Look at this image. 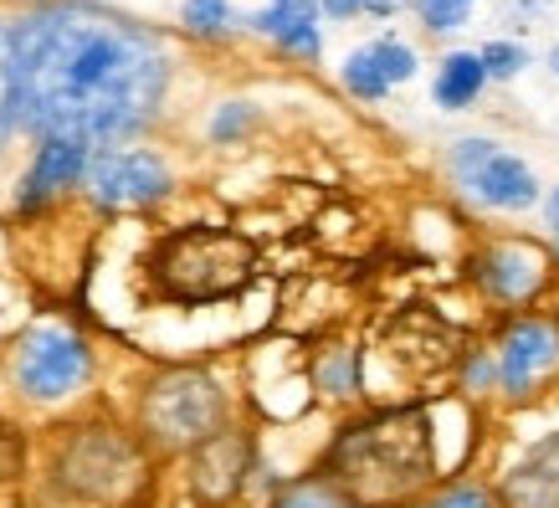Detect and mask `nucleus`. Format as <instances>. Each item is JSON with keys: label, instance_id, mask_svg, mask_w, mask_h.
<instances>
[{"label": "nucleus", "instance_id": "1", "mask_svg": "<svg viewBox=\"0 0 559 508\" xmlns=\"http://www.w3.org/2000/svg\"><path fill=\"white\" fill-rule=\"evenodd\" d=\"M170 57L139 21L51 0L16 21V134L123 150L159 119Z\"/></svg>", "mask_w": 559, "mask_h": 508}, {"label": "nucleus", "instance_id": "2", "mask_svg": "<svg viewBox=\"0 0 559 508\" xmlns=\"http://www.w3.org/2000/svg\"><path fill=\"white\" fill-rule=\"evenodd\" d=\"M319 477L355 508H401L437 477V416L426 406H380L344 422Z\"/></svg>", "mask_w": 559, "mask_h": 508}, {"label": "nucleus", "instance_id": "3", "mask_svg": "<svg viewBox=\"0 0 559 508\" xmlns=\"http://www.w3.org/2000/svg\"><path fill=\"white\" fill-rule=\"evenodd\" d=\"M154 452L119 422H72L47 441L41 488L62 508H134L150 488Z\"/></svg>", "mask_w": 559, "mask_h": 508}, {"label": "nucleus", "instance_id": "4", "mask_svg": "<svg viewBox=\"0 0 559 508\" xmlns=\"http://www.w3.org/2000/svg\"><path fill=\"white\" fill-rule=\"evenodd\" d=\"M252 277H257V241L247 232H237V226H211V221L165 232L144 257L150 298L175 308L226 304V298L252 288Z\"/></svg>", "mask_w": 559, "mask_h": 508}, {"label": "nucleus", "instance_id": "5", "mask_svg": "<svg viewBox=\"0 0 559 508\" xmlns=\"http://www.w3.org/2000/svg\"><path fill=\"white\" fill-rule=\"evenodd\" d=\"M231 422L237 395L211 365H159L134 395V437L159 458H186Z\"/></svg>", "mask_w": 559, "mask_h": 508}, {"label": "nucleus", "instance_id": "6", "mask_svg": "<svg viewBox=\"0 0 559 508\" xmlns=\"http://www.w3.org/2000/svg\"><path fill=\"white\" fill-rule=\"evenodd\" d=\"M93 370H98L93 344L68 323H32L11 344V359H5L11 390L32 406H62L72 395H83Z\"/></svg>", "mask_w": 559, "mask_h": 508}, {"label": "nucleus", "instance_id": "7", "mask_svg": "<svg viewBox=\"0 0 559 508\" xmlns=\"http://www.w3.org/2000/svg\"><path fill=\"white\" fill-rule=\"evenodd\" d=\"M83 190L98 211H144L170 196L175 175L154 150H93Z\"/></svg>", "mask_w": 559, "mask_h": 508}, {"label": "nucleus", "instance_id": "8", "mask_svg": "<svg viewBox=\"0 0 559 508\" xmlns=\"http://www.w3.org/2000/svg\"><path fill=\"white\" fill-rule=\"evenodd\" d=\"M257 473V432L247 426H221L216 437H205L201 447L186 452V488L201 508H226L237 504L247 483Z\"/></svg>", "mask_w": 559, "mask_h": 508}, {"label": "nucleus", "instance_id": "9", "mask_svg": "<svg viewBox=\"0 0 559 508\" xmlns=\"http://www.w3.org/2000/svg\"><path fill=\"white\" fill-rule=\"evenodd\" d=\"M452 180L492 211H528L539 201L534 169L524 160H513L509 150H498L492 139H462L452 150Z\"/></svg>", "mask_w": 559, "mask_h": 508}, {"label": "nucleus", "instance_id": "10", "mask_svg": "<svg viewBox=\"0 0 559 508\" xmlns=\"http://www.w3.org/2000/svg\"><path fill=\"white\" fill-rule=\"evenodd\" d=\"M498 390L509 401H528L539 375H549L559 365V329L544 319H519L503 329L498 339Z\"/></svg>", "mask_w": 559, "mask_h": 508}, {"label": "nucleus", "instance_id": "11", "mask_svg": "<svg viewBox=\"0 0 559 508\" xmlns=\"http://www.w3.org/2000/svg\"><path fill=\"white\" fill-rule=\"evenodd\" d=\"M87 144H72V139H41L32 154V169L21 175L16 186V211L21 216H41L47 205H57L72 186H83L87 175Z\"/></svg>", "mask_w": 559, "mask_h": 508}, {"label": "nucleus", "instance_id": "12", "mask_svg": "<svg viewBox=\"0 0 559 508\" xmlns=\"http://www.w3.org/2000/svg\"><path fill=\"white\" fill-rule=\"evenodd\" d=\"M473 277L498 298V304H528L549 283V262L528 241H498L473 262Z\"/></svg>", "mask_w": 559, "mask_h": 508}, {"label": "nucleus", "instance_id": "13", "mask_svg": "<svg viewBox=\"0 0 559 508\" xmlns=\"http://www.w3.org/2000/svg\"><path fill=\"white\" fill-rule=\"evenodd\" d=\"M503 508H559V432L534 441L509 473L498 477Z\"/></svg>", "mask_w": 559, "mask_h": 508}, {"label": "nucleus", "instance_id": "14", "mask_svg": "<svg viewBox=\"0 0 559 508\" xmlns=\"http://www.w3.org/2000/svg\"><path fill=\"white\" fill-rule=\"evenodd\" d=\"M257 36H272L283 51L304 57V62H319L323 36H319V0H272L267 11H252L241 16Z\"/></svg>", "mask_w": 559, "mask_h": 508}, {"label": "nucleus", "instance_id": "15", "mask_svg": "<svg viewBox=\"0 0 559 508\" xmlns=\"http://www.w3.org/2000/svg\"><path fill=\"white\" fill-rule=\"evenodd\" d=\"M313 390L329 395V401H355L359 390H365L355 344H323L319 355H313Z\"/></svg>", "mask_w": 559, "mask_h": 508}, {"label": "nucleus", "instance_id": "16", "mask_svg": "<svg viewBox=\"0 0 559 508\" xmlns=\"http://www.w3.org/2000/svg\"><path fill=\"white\" fill-rule=\"evenodd\" d=\"M483 83H488V72H483V62H477V51H452V57L441 62L431 93H437L441 108H473L477 93H483Z\"/></svg>", "mask_w": 559, "mask_h": 508}, {"label": "nucleus", "instance_id": "17", "mask_svg": "<svg viewBox=\"0 0 559 508\" xmlns=\"http://www.w3.org/2000/svg\"><path fill=\"white\" fill-rule=\"evenodd\" d=\"M16 139V21L0 16V150Z\"/></svg>", "mask_w": 559, "mask_h": 508}, {"label": "nucleus", "instance_id": "18", "mask_svg": "<svg viewBox=\"0 0 559 508\" xmlns=\"http://www.w3.org/2000/svg\"><path fill=\"white\" fill-rule=\"evenodd\" d=\"M26 493V437L16 426H0V508H21Z\"/></svg>", "mask_w": 559, "mask_h": 508}, {"label": "nucleus", "instance_id": "19", "mask_svg": "<svg viewBox=\"0 0 559 508\" xmlns=\"http://www.w3.org/2000/svg\"><path fill=\"white\" fill-rule=\"evenodd\" d=\"M272 508H355V504H349L334 483H323V477L313 473V477L288 483V488L277 493V504H272Z\"/></svg>", "mask_w": 559, "mask_h": 508}, {"label": "nucleus", "instance_id": "20", "mask_svg": "<svg viewBox=\"0 0 559 508\" xmlns=\"http://www.w3.org/2000/svg\"><path fill=\"white\" fill-rule=\"evenodd\" d=\"M370 62L380 68V78H385L390 87L395 83H411L416 78V51L406 47V42H395V36H380V42H370Z\"/></svg>", "mask_w": 559, "mask_h": 508}, {"label": "nucleus", "instance_id": "21", "mask_svg": "<svg viewBox=\"0 0 559 508\" xmlns=\"http://www.w3.org/2000/svg\"><path fill=\"white\" fill-rule=\"evenodd\" d=\"M340 78H344V87H349L355 98H365V103H380L390 93V83L370 62V51H349V57H344V68H340Z\"/></svg>", "mask_w": 559, "mask_h": 508}, {"label": "nucleus", "instance_id": "22", "mask_svg": "<svg viewBox=\"0 0 559 508\" xmlns=\"http://www.w3.org/2000/svg\"><path fill=\"white\" fill-rule=\"evenodd\" d=\"M252 123H257V108H252V103H241V98L221 103L216 119H211V144H237V139L247 134Z\"/></svg>", "mask_w": 559, "mask_h": 508}, {"label": "nucleus", "instance_id": "23", "mask_svg": "<svg viewBox=\"0 0 559 508\" xmlns=\"http://www.w3.org/2000/svg\"><path fill=\"white\" fill-rule=\"evenodd\" d=\"M231 21H237V11L226 0H186V26L195 36H226Z\"/></svg>", "mask_w": 559, "mask_h": 508}, {"label": "nucleus", "instance_id": "24", "mask_svg": "<svg viewBox=\"0 0 559 508\" xmlns=\"http://www.w3.org/2000/svg\"><path fill=\"white\" fill-rule=\"evenodd\" d=\"M492 504H498V498H492V488H483V483H447V488H437L421 508H492Z\"/></svg>", "mask_w": 559, "mask_h": 508}, {"label": "nucleus", "instance_id": "25", "mask_svg": "<svg viewBox=\"0 0 559 508\" xmlns=\"http://www.w3.org/2000/svg\"><path fill=\"white\" fill-rule=\"evenodd\" d=\"M477 62H483V72H488V78H513V72H524L528 51L513 47V42H488V47L477 51Z\"/></svg>", "mask_w": 559, "mask_h": 508}, {"label": "nucleus", "instance_id": "26", "mask_svg": "<svg viewBox=\"0 0 559 508\" xmlns=\"http://www.w3.org/2000/svg\"><path fill=\"white\" fill-rule=\"evenodd\" d=\"M421 21L426 32H457L467 21V5H447V0H421Z\"/></svg>", "mask_w": 559, "mask_h": 508}, {"label": "nucleus", "instance_id": "27", "mask_svg": "<svg viewBox=\"0 0 559 508\" xmlns=\"http://www.w3.org/2000/svg\"><path fill=\"white\" fill-rule=\"evenodd\" d=\"M365 11V0H319V16L329 21H355Z\"/></svg>", "mask_w": 559, "mask_h": 508}, {"label": "nucleus", "instance_id": "28", "mask_svg": "<svg viewBox=\"0 0 559 508\" xmlns=\"http://www.w3.org/2000/svg\"><path fill=\"white\" fill-rule=\"evenodd\" d=\"M467 386H498V365H492V359L488 355H477L473 359V365H467Z\"/></svg>", "mask_w": 559, "mask_h": 508}, {"label": "nucleus", "instance_id": "29", "mask_svg": "<svg viewBox=\"0 0 559 508\" xmlns=\"http://www.w3.org/2000/svg\"><path fill=\"white\" fill-rule=\"evenodd\" d=\"M365 11H370V16H390V11H395V0H365Z\"/></svg>", "mask_w": 559, "mask_h": 508}, {"label": "nucleus", "instance_id": "30", "mask_svg": "<svg viewBox=\"0 0 559 508\" xmlns=\"http://www.w3.org/2000/svg\"><path fill=\"white\" fill-rule=\"evenodd\" d=\"M447 5H473V0H447Z\"/></svg>", "mask_w": 559, "mask_h": 508}, {"label": "nucleus", "instance_id": "31", "mask_svg": "<svg viewBox=\"0 0 559 508\" xmlns=\"http://www.w3.org/2000/svg\"><path fill=\"white\" fill-rule=\"evenodd\" d=\"M549 226H555V241H559V221H549Z\"/></svg>", "mask_w": 559, "mask_h": 508}, {"label": "nucleus", "instance_id": "32", "mask_svg": "<svg viewBox=\"0 0 559 508\" xmlns=\"http://www.w3.org/2000/svg\"><path fill=\"white\" fill-rule=\"evenodd\" d=\"M555 72H559V51H555Z\"/></svg>", "mask_w": 559, "mask_h": 508}, {"label": "nucleus", "instance_id": "33", "mask_svg": "<svg viewBox=\"0 0 559 508\" xmlns=\"http://www.w3.org/2000/svg\"><path fill=\"white\" fill-rule=\"evenodd\" d=\"M401 508H406V504H401Z\"/></svg>", "mask_w": 559, "mask_h": 508}, {"label": "nucleus", "instance_id": "34", "mask_svg": "<svg viewBox=\"0 0 559 508\" xmlns=\"http://www.w3.org/2000/svg\"><path fill=\"white\" fill-rule=\"evenodd\" d=\"M134 508H139V504H134Z\"/></svg>", "mask_w": 559, "mask_h": 508}]
</instances>
